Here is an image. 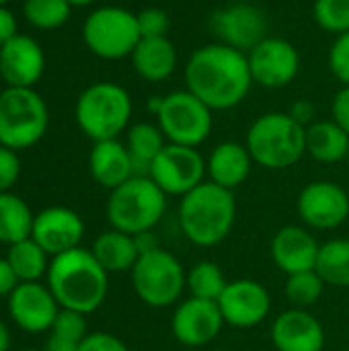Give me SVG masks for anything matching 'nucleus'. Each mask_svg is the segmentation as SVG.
Here are the masks:
<instances>
[{
  "label": "nucleus",
  "instance_id": "nucleus-1",
  "mask_svg": "<svg viewBox=\"0 0 349 351\" xmlns=\"http://www.w3.org/2000/svg\"><path fill=\"white\" fill-rule=\"evenodd\" d=\"M185 82L187 90L212 111L234 109L247 99L253 86L249 58L245 51L224 43H208L189 56Z\"/></svg>",
  "mask_w": 349,
  "mask_h": 351
},
{
  "label": "nucleus",
  "instance_id": "nucleus-2",
  "mask_svg": "<svg viewBox=\"0 0 349 351\" xmlns=\"http://www.w3.org/2000/svg\"><path fill=\"white\" fill-rule=\"evenodd\" d=\"M45 276L47 288L56 296L60 308L91 315L107 298L109 274L88 249L76 247L56 255Z\"/></svg>",
  "mask_w": 349,
  "mask_h": 351
},
{
  "label": "nucleus",
  "instance_id": "nucleus-3",
  "mask_svg": "<svg viewBox=\"0 0 349 351\" xmlns=\"http://www.w3.org/2000/svg\"><path fill=\"white\" fill-rule=\"evenodd\" d=\"M237 220V202L230 189L204 181L181 197L179 224L185 239L197 247H216L232 230Z\"/></svg>",
  "mask_w": 349,
  "mask_h": 351
},
{
  "label": "nucleus",
  "instance_id": "nucleus-4",
  "mask_svg": "<svg viewBox=\"0 0 349 351\" xmlns=\"http://www.w3.org/2000/svg\"><path fill=\"white\" fill-rule=\"evenodd\" d=\"M245 146L259 167L290 169L306 154V128L290 113L269 111L251 123Z\"/></svg>",
  "mask_w": 349,
  "mask_h": 351
},
{
  "label": "nucleus",
  "instance_id": "nucleus-5",
  "mask_svg": "<svg viewBox=\"0 0 349 351\" xmlns=\"http://www.w3.org/2000/svg\"><path fill=\"white\" fill-rule=\"evenodd\" d=\"M132 97L115 82H95L86 86L74 107V117L84 136L93 142L115 140L128 130L132 119Z\"/></svg>",
  "mask_w": 349,
  "mask_h": 351
},
{
  "label": "nucleus",
  "instance_id": "nucleus-6",
  "mask_svg": "<svg viewBox=\"0 0 349 351\" xmlns=\"http://www.w3.org/2000/svg\"><path fill=\"white\" fill-rule=\"evenodd\" d=\"M167 210V195L150 177H132L109 193L107 220L125 234L154 230Z\"/></svg>",
  "mask_w": 349,
  "mask_h": 351
},
{
  "label": "nucleus",
  "instance_id": "nucleus-7",
  "mask_svg": "<svg viewBox=\"0 0 349 351\" xmlns=\"http://www.w3.org/2000/svg\"><path fill=\"white\" fill-rule=\"evenodd\" d=\"M49 111L35 88H4L0 95V144L10 150L35 146L47 132Z\"/></svg>",
  "mask_w": 349,
  "mask_h": 351
},
{
  "label": "nucleus",
  "instance_id": "nucleus-8",
  "mask_svg": "<svg viewBox=\"0 0 349 351\" xmlns=\"http://www.w3.org/2000/svg\"><path fill=\"white\" fill-rule=\"evenodd\" d=\"M132 286L138 298L150 308H167L181 302L187 288V274L173 253L158 247L138 257L132 269Z\"/></svg>",
  "mask_w": 349,
  "mask_h": 351
},
{
  "label": "nucleus",
  "instance_id": "nucleus-9",
  "mask_svg": "<svg viewBox=\"0 0 349 351\" xmlns=\"http://www.w3.org/2000/svg\"><path fill=\"white\" fill-rule=\"evenodd\" d=\"M82 39L97 58L121 60L134 53L142 35L132 10L121 6H99L84 19Z\"/></svg>",
  "mask_w": 349,
  "mask_h": 351
},
{
  "label": "nucleus",
  "instance_id": "nucleus-10",
  "mask_svg": "<svg viewBox=\"0 0 349 351\" xmlns=\"http://www.w3.org/2000/svg\"><path fill=\"white\" fill-rule=\"evenodd\" d=\"M156 123L169 144L197 148L212 134L214 111L187 88L175 90L163 97Z\"/></svg>",
  "mask_w": 349,
  "mask_h": 351
},
{
  "label": "nucleus",
  "instance_id": "nucleus-11",
  "mask_svg": "<svg viewBox=\"0 0 349 351\" xmlns=\"http://www.w3.org/2000/svg\"><path fill=\"white\" fill-rule=\"evenodd\" d=\"M206 158L197 148L167 144L150 167V179L163 189L165 195L183 197L204 183Z\"/></svg>",
  "mask_w": 349,
  "mask_h": 351
},
{
  "label": "nucleus",
  "instance_id": "nucleus-12",
  "mask_svg": "<svg viewBox=\"0 0 349 351\" xmlns=\"http://www.w3.org/2000/svg\"><path fill=\"white\" fill-rule=\"evenodd\" d=\"M210 31L218 43L249 53L267 37V19L259 6L249 2H234L212 12Z\"/></svg>",
  "mask_w": 349,
  "mask_h": 351
},
{
  "label": "nucleus",
  "instance_id": "nucleus-13",
  "mask_svg": "<svg viewBox=\"0 0 349 351\" xmlns=\"http://www.w3.org/2000/svg\"><path fill=\"white\" fill-rule=\"evenodd\" d=\"M253 84L265 88H282L294 82L300 72L298 49L282 37H265L249 53Z\"/></svg>",
  "mask_w": 349,
  "mask_h": 351
},
{
  "label": "nucleus",
  "instance_id": "nucleus-14",
  "mask_svg": "<svg viewBox=\"0 0 349 351\" xmlns=\"http://www.w3.org/2000/svg\"><path fill=\"white\" fill-rule=\"evenodd\" d=\"M296 210L306 226L335 230L349 218V195L337 183L313 181L300 191Z\"/></svg>",
  "mask_w": 349,
  "mask_h": 351
},
{
  "label": "nucleus",
  "instance_id": "nucleus-15",
  "mask_svg": "<svg viewBox=\"0 0 349 351\" xmlns=\"http://www.w3.org/2000/svg\"><path fill=\"white\" fill-rule=\"evenodd\" d=\"M224 319L218 302L193 296L181 300L171 319V331L175 339L187 348H202L212 343L220 335Z\"/></svg>",
  "mask_w": 349,
  "mask_h": 351
},
{
  "label": "nucleus",
  "instance_id": "nucleus-16",
  "mask_svg": "<svg viewBox=\"0 0 349 351\" xmlns=\"http://www.w3.org/2000/svg\"><path fill=\"white\" fill-rule=\"evenodd\" d=\"M218 306L224 325L234 329H253L261 325L272 311V296L255 280L228 282L226 290L218 298Z\"/></svg>",
  "mask_w": 349,
  "mask_h": 351
},
{
  "label": "nucleus",
  "instance_id": "nucleus-17",
  "mask_svg": "<svg viewBox=\"0 0 349 351\" xmlns=\"http://www.w3.org/2000/svg\"><path fill=\"white\" fill-rule=\"evenodd\" d=\"M60 304L51 290L39 282H21L8 296V313L14 325L27 333L49 331L60 315Z\"/></svg>",
  "mask_w": 349,
  "mask_h": 351
},
{
  "label": "nucleus",
  "instance_id": "nucleus-18",
  "mask_svg": "<svg viewBox=\"0 0 349 351\" xmlns=\"http://www.w3.org/2000/svg\"><path fill=\"white\" fill-rule=\"evenodd\" d=\"M84 237V222L82 218L62 206L45 208L33 218L31 239L51 257L76 249Z\"/></svg>",
  "mask_w": 349,
  "mask_h": 351
},
{
  "label": "nucleus",
  "instance_id": "nucleus-19",
  "mask_svg": "<svg viewBox=\"0 0 349 351\" xmlns=\"http://www.w3.org/2000/svg\"><path fill=\"white\" fill-rule=\"evenodd\" d=\"M45 72V53L29 35H14L0 47V78L12 88H33Z\"/></svg>",
  "mask_w": 349,
  "mask_h": 351
},
{
  "label": "nucleus",
  "instance_id": "nucleus-20",
  "mask_svg": "<svg viewBox=\"0 0 349 351\" xmlns=\"http://www.w3.org/2000/svg\"><path fill=\"white\" fill-rule=\"evenodd\" d=\"M272 343L278 351H323L325 329L309 311L290 308L274 321Z\"/></svg>",
  "mask_w": 349,
  "mask_h": 351
},
{
  "label": "nucleus",
  "instance_id": "nucleus-21",
  "mask_svg": "<svg viewBox=\"0 0 349 351\" xmlns=\"http://www.w3.org/2000/svg\"><path fill=\"white\" fill-rule=\"evenodd\" d=\"M321 245L302 226H284L272 239V259L286 276L311 271L317 265Z\"/></svg>",
  "mask_w": 349,
  "mask_h": 351
},
{
  "label": "nucleus",
  "instance_id": "nucleus-22",
  "mask_svg": "<svg viewBox=\"0 0 349 351\" xmlns=\"http://www.w3.org/2000/svg\"><path fill=\"white\" fill-rule=\"evenodd\" d=\"M88 171L95 183L113 191L115 187L134 177V165L128 146L121 144L117 138L95 142L88 156Z\"/></svg>",
  "mask_w": 349,
  "mask_h": 351
},
{
  "label": "nucleus",
  "instance_id": "nucleus-23",
  "mask_svg": "<svg viewBox=\"0 0 349 351\" xmlns=\"http://www.w3.org/2000/svg\"><path fill=\"white\" fill-rule=\"evenodd\" d=\"M253 158L245 144L220 142L206 158V171L212 183L234 191L249 179Z\"/></svg>",
  "mask_w": 349,
  "mask_h": 351
},
{
  "label": "nucleus",
  "instance_id": "nucleus-24",
  "mask_svg": "<svg viewBox=\"0 0 349 351\" xmlns=\"http://www.w3.org/2000/svg\"><path fill=\"white\" fill-rule=\"evenodd\" d=\"M130 58L134 70L148 82H163L177 70V49L169 37H142Z\"/></svg>",
  "mask_w": 349,
  "mask_h": 351
},
{
  "label": "nucleus",
  "instance_id": "nucleus-25",
  "mask_svg": "<svg viewBox=\"0 0 349 351\" xmlns=\"http://www.w3.org/2000/svg\"><path fill=\"white\" fill-rule=\"evenodd\" d=\"M91 253L107 274L132 271L140 257L136 239L132 234H125L115 228L101 232L95 239Z\"/></svg>",
  "mask_w": 349,
  "mask_h": 351
},
{
  "label": "nucleus",
  "instance_id": "nucleus-26",
  "mask_svg": "<svg viewBox=\"0 0 349 351\" xmlns=\"http://www.w3.org/2000/svg\"><path fill=\"white\" fill-rule=\"evenodd\" d=\"M167 138L158 123H134L128 128V152L132 156L134 165V177H150V167L156 160V156L167 146Z\"/></svg>",
  "mask_w": 349,
  "mask_h": 351
},
{
  "label": "nucleus",
  "instance_id": "nucleus-27",
  "mask_svg": "<svg viewBox=\"0 0 349 351\" xmlns=\"http://www.w3.org/2000/svg\"><path fill=\"white\" fill-rule=\"evenodd\" d=\"M349 148V136L333 121H313L306 125V152L323 162V165H335L346 160Z\"/></svg>",
  "mask_w": 349,
  "mask_h": 351
},
{
  "label": "nucleus",
  "instance_id": "nucleus-28",
  "mask_svg": "<svg viewBox=\"0 0 349 351\" xmlns=\"http://www.w3.org/2000/svg\"><path fill=\"white\" fill-rule=\"evenodd\" d=\"M33 214L29 206L14 193H0V243L14 245L31 237L33 230Z\"/></svg>",
  "mask_w": 349,
  "mask_h": 351
},
{
  "label": "nucleus",
  "instance_id": "nucleus-29",
  "mask_svg": "<svg viewBox=\"0 0 349 351\" xmlns=\"http://www.w3.org/2000/svg\"><path fill=\"white\" fill-rule=\"evenodd\" d=\"M315 269L327 286L349 288V239L323 243Z\"/></svg>",
  "mask_w": 349,
  "mask_h": 351
},
{
  "label": "nucleus",
  "instance_id": "nucleus-30",
  "mask_svg": "<svg viewBox=\"0 0 349 351\" xmlns=\"http://www.w3.org/2000/svg\"><path fill=\"white\" fill-rule=\"evenodd\" d=\"M86 315L62 308L53 327L49 329V337L43 351H80L84 337L88 335Z\"/></svg>",
  "mask_w": 349,
  "mask_h": 351
},
{
  "label": "nucleus",
  "instance_id": "nucleus-31",
  "mask_svg": "<svg viewBox=\"0 0 349 351\" xmlns=\"http://www.w3.org/2000/svg\"><path fill=\"white\" fill-rule=\"evenodd\" d=\"M6 259L14 269L19 282H39V278L49 269L47 253L31 237L10 245Z\"/></svg>",
  "mask_w": 349,
  "mask_h": 351
},
{
  "label": "nucleus",
  "instance_id": "nucleus-32",
  "mask_svg": "<svg viewBox=\"0 0 349 351\" xmlns=\"http://www.w3.org/2000/svg\"><path fill=\"white\" fill-rule=\"evenodd\" d=\"M226 286L224 271L214 261H200L187 271V290L193 298L218 302Z\"/></svg>",
  "mask_w": 349,
  "mask_h": 351
},
{
  "label": "nucleus",
  "instance_id": "nucleus-33",
  "mask_svg": "<svg viewBox=\"0 0 349 351\" xmlns=\"http://www.w3.org/2000/svg\"><path fill=\"white\" fill-rule=\"evenodd\" d=\"M72 8L74 6L68 0H25L23 14L35 29L51 31L66 25Z\"/></svg>",
  "mask_w": 349,
  "mask_h": 351
},
{
  "label": "nucleus",
  "instance_id": "nucleus-34",
  "mask_svg": "<svg viewBox=\"0 0 349 351\" xmlns=\"http://www.w3.org/2000/svg\"><path fill=\"white\" fill-rule=\"evenodd\" d=\"M325 286L327 284L317 274V269H311V271H300V274L288 276L284 292H286V298L292 304V308L306 311V308H311L313 304L319 302V298L323 296Z\"/></svg>",
  "mask_w": 349,
  "mask_h": 351
},
{
  "label": "nucleus",
  "instance_id": "nucleus-35",
  "mask_svg": "<svg viewBox=\"0 0 349 351\" xmlns=\"http://www.w3.org/2000/svg\"><path fill=\"white\" fill-rule=\"evenodd\" d=\"M313 16L321 29L344 35L349 31V0H315Z\"/></svg>",
  "mask_w": 349,
  "mask_h": 351
},
{
  "label": "nucleus",
  "instance_id": "nucleus-36",
  "mask_svg": "<svg viewBox=\"0 0 349 351\" xmlns=\"http://www.w3.org/2000/svg\"><path fill=\"white\" fill-rule=\"evenodd\" d=\"M136 19H138L142 37H167L169 27H171V19H169L167 10H163L158 6H148V8H142L140 12H136Z\"/></svg>",
  "mask_w": 349,
  "mask_h": 351
},
{
  "label": "nucleus",
  "instance_id": "nucleus-37",
  "mask_svg": "<svg viewBox=\"0 0 349 351\" xmlns=\"http://www.w3.org/2000/svg\"><path fill=\"white\" fill-rule=\"evenodd\" d=\"M329 68L344 86H349V31L344 35H337L335 43L331 45Z\"/></svg>",
  "mask_w": 349,
  "mask_h": 351
},
{
  "label": "nucleus",
  "instance_id": "nucleus-38",
  "mask_svg": "<svg viewBox=\"0 0 349 351\" xmlns=\"http://www.w3.org/2000/svg\"><path fill=\"white\" fill-rule=\"evenodd\" d=\"M21 175V160L16 150L0 144V193L8 191Z\"/></svg>",
  "mask_w": 349,
  "mask_h": 351
},
{
  "label": "nucleus",
  "instance_id": "nucleus-39",
  "mask_svg": "<svg viewBox=\"0 0 349 351\" xmlns=\"http://www.w3.org/2000/svg\"><path fill=\"white\" fill-rule=\"evenodd\" d=\"M80 351H130L128 346L111 335V333H105V331H97V333H88L80 346Z\"/></svg>",
  "mask_w": 349,
  "mask_h": 351
},
{
  "label": "nucleus",
  "instance_id": "nucleus-40",
  "mask_svg": "<svg viewBox=\"0 0 349 351\" xmlns=\"http://www.w3.org/2000/svg\"><path fill=\"white\" fill-rule=\"evenodd\" d=\"M331 113H333V121L349 136V86H344L331 105Z\"/></svg>",
  "mask_w": 349,
  "mask_h": 351
},
{
  "label": "nucleus",
  "instance_id": "nucleus-41",
  "mask_svg": "<svg viewBox=\"0 0 349 351\" xmlns=\"http://www.w3.org/2000/svg\"><path fill=\"white\" fill-rule=\"evenodd\" d=\"M19 284L21 282H19L14 269L10 267L8 259H0V296H10Z\"/></svg>",
  "mask_w": 349,
  "mask_h": 351
},
{
  "label": "nucleus",
  "instance_id": "nucleus-42",
  "mask_svg": "<svg viewBox=\"0 0 349 351\" xmlns=\"http://www.w3.org/2000/svg\"><path fill=\"white\" fill-rule=\"evenodd\" d=\"M19 25H16V16L6 8V6H0V47L10 41L16 33Z\"/></svg>",
  "mask_w": 349,
  "mask_h": 351
},
{
  "label": "nucleus",
  "instance_id": "nucleus-43",
  "mask_svg": "<svg viewBox=\"0 0 349 351\" xmlns=\"http://www.w3.org/2000/svg\"><path fill=\"white\" fill-rule=\"evenodd\" d=\"M300 125H311L313 123V113H315V107L309 103V101H298V103H294L292 105V109L288 111Z\"/></svg>",
  "mask_w": 349,
  "mask_h": 351
},
{
  "label": "nucleus",
  "instance_id": "nucleus-44",
  "mask_svg": "<svg viewBox=\"0 0 349 351\" xmlns=\"http://www.w3.org/2000/svg\"><path fill=\"white\" fill-rule=\"evenodd\" d=\"M134 239H136V245H138L140 255H142V253H148V251H154V249H158V247H160V245H158V241H156V234H154L152 230L142 232V234H136Z\"/></svg>",
  "mask_w": 349,
  "mask_h": 351
},
{
  "label": "nucleus",
  "instance_id": "nucleus-45",
  "mask_svg": "<svg viewBox=\"0 0 349 351\" xmlns=\"http://www.w3.org/2000/svg\"><path fill=\"white\" fill-rule=\"evenodd\" d=\"M10 350V333L8 327L4 325V321H0V351Z\"/></svg>",
  "mask_w": 349,
  "mask_h": 351
},
{
  "label": "nucleus",
  "instance_id": "nucleus-46",
  "mask_svg": "<svg viewBox=\"0 0 349 351\" xmlns=\"http://www.w3.org/2000/svg\"><path fill=\"white\" fill-rule=\"evenodd\" d=\"M160 105H163V97H154V99H150L148 101V111L150 113H158V109H160Z\"/></svg>",
  "mask_w": 349,
  "mask_h": 351
},
{
  "label": "nucleus",
  "instance_id": "nucleus-47",
  "mask_svg": "<svg viewBox=\"0 0 349 351\" xmlns=\"http://www.w3.org/2000/svg\"><path fill=\"white\" fill-rule=\"evenodd\" d=\"M72 6H91V4H95L97 0H68Z\"/></svg>",
  "mask_w": 349,
  "mask_h": 351
},
{
  "label": "nucleus",
  "instance_id": "nucleus-48",
  "mask_svg": "<svg viewBox=\"0 0 349 351\" xmlns=\"http://www.w3.org/2000/svg\"><path fill=\"white\" fill-rule=\"evenodd\" d=\"M8 2H10V0H0V6H6Z\"/></svg>",
  "mask_w": 349,
  "mask_h": 351
},
{
  "label": "nucleus",
  "instance_id": "nucleus-49",
  "mask_svg": "<svg viewBox=\"0 0 349 351\" xmlns=\"http://www.w3.org/2000/svg\"><path fill=\"white\" fill-rule=\"evenodd\" d=\"M21 351H43V350H21Z\"/></svg>",
  "mask_w": 349,
  "mask_h": 351
},
{
  "label": "nucleus",
  "instance_id": "nucleus-50",
  "mask_svg": "<svg viewBox=\"0 0 349 351\" xmlns=\"http://www.w3.org/2000/svg\"><path fill=\"white\" fill-rule=\"evenodd\" d=\"M346 160H348V162H349V148H348V156H346Z\"/></svg>",
  "mask_w": 349,
  "mask_h": 351
},
{
  "label": "nucleus",
  "instance_id": "nucleus-51",
  "mask_svg": "<svg viewBox=\"0 0 349 351\" xmlns=\"http://www.w3.org/2000/svg\"><path fill=\"white\" fill-rule=\"evenodd\" d=\"M0 95H2V88H0Z\"/></svg>",
  "mask_w": 349,
  "mask_h": 351
},
{
  "label": "nucleus",
  "instance_id": "nucleus-52",
  "mask_svg": "<svg viewBox=\"0 0 349 351\" xmlns=\"http://www.w3.org/2000/svg\"><path fill=\"white\" fill-rule=\"evenodd\" d=\"M224 351H228V350H224Z\"/></svg>",
  "mask_w": 349,
  "mask_h": 351
}]
</instances>
